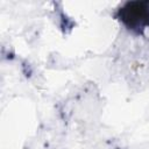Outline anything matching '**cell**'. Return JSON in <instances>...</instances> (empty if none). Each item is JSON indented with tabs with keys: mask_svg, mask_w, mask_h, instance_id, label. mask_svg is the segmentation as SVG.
I'll return each mask as SVG.
<instances>
[{
	"mask_svg": "<svg viewBox=\"0 0 149 149\" xmlns=\"http://www.w3.org/2000/svg\"><path fill=\"white\" fill-rule=\"evenodd\" d=\"M119 17L128 29L142 31L149 26V3L140 1L128 2L119 9Z\"/></svg>",
	"mask_w": 149,
	"mask_h": 149,
	"instance_id": "cell-1",
	"label": "cell"
}]
</instances>
